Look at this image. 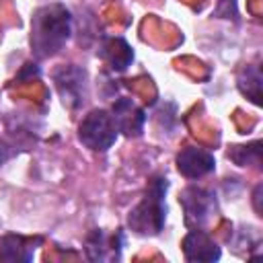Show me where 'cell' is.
<instances>
[{"instance_id": "6da1fadb", "label": "cell", "mask_w": 263, "mask_h": 263, "mask_svg": "<svg viewBox=\"0 0 263 263\" xmlns=\"http://www.w3.org/2000/svg\"><path fill=\"white\" fill-rule=\"evenodd\" d=\"M72 33V14L64 4H45L31 18V49L35 58L55 55Z\"/></svg>"}, {"instance_id": "7a4b0ae2", "label": "cell", "mask_w": 263, "mask_h": 263, "mask_svg": "<svg viewBox=\"0 0 263 263\" xmlns=\"http://www.w3.org/2000/svg\"><path fill=\"white\" fill-rule=\"evenodd\" d=\"M168 183L162 177H154L144 193V199L129 212L127 224L134 232L138 234H158L164 228V218H166V195Z\"/></svg>"}, {"instance_id": "3957f363", "label": "cell", "mask_w": 263, "mask_h": 263, "mask_svg": "<svg viewBox=\"0 0 263 263\" xmlns=\"http://www.w3.org/2000/svg\"><path fill=\"white\" fill-rule=\"evenodd\" d=\"M78 138L86 148H90L95 152L109 150L117 138V125L113 121V115L105 109H92L80 121Z\"/></svg>"}, {"instance_id": "277c9868", "label": "cell", "mask_w": 263, "mask_h": 263, "mask_svg": "<svg viewBox=\"0 0 263 263\" xmlns=\"http://www.w3.org/2000/svg\"><path fill=\"white\" fill-rule=\"evenodd\" d=\"M53 84L62 99V103L70 109H78L84 105L88 95V80L86 72L78 66H60L53 72Z\"/></svg>"}, {"instance_id": "5b68a950", "label": "cell", "mask_w": 263, "mask_h": 263, "mask_svg": "<svg viewBox=\"0 0 263 263\" xmlns=\"http://www.w3.org/2000/svg\"><path fill=\"white\" fill-rule=\"evenodd\" d=\"M185 214H187V222L189 224H195L197 228L201 224H205L212 214L216 212V201H214V195L208 193L205 189H199V187H187L181 197H179Z\"/></svg>"}, {"instance_id": "8992f818", "label": "cell", "mask_w": 263, "mask_h": 263, "mask_svg": "<svg viewBox=\"0 0 263 263\" xmlns=\"http://www.w3.org/2000/svg\"><path fill=\"white\" fill-rule=\"evenodd\" d=\"M111 115H113V121L117 125V132L125 134L127 138L142 134L144 123H146V113L132 99H127V97L117 99L111 107Z\"/></svg>"}, {"instance_id": "52a82bcc", "label": "cell", "mask_w": 263, "mask_h": 263, "mask_svg": "<svg viewBox=\"0 0 263 263\" xmlns=\"http://www.w3.org/2000/svg\"><path fill=\"white\" fill-rule=\"evenodd\" d=\"M214 166H216L214 154L208 152V150H203V148L187 146L177 156V168L187 179H199V177L212 173Z\"/></svg>"}, {"instance_id": "ba28073f", "label": "cell", "mask_w": 263, "mask_h": 263, "mask_svg": "<svg viewBox=\"0 0 263 263\" xmlns=\"http://www.w3.org/2000/svg\"><path fill=\"white\" fill-rule=\"evenodd\" d=\"M183 253L187 261L212 263L220 259V247L199 228L189 230V234L183 238Z\"/></svg>"}, {"instance_id": "9c48e42d", "label": "cell", "mask_w": 263, "mask_h": 263, "mask_svg": "<svg viewBox=\"0 0 263 263\" xmlns=\"http://www.w3.org/2000/svg\"><path fill=\"white\" fill-rule=\"evenodd\" d=\"M99 55L113 72H123L134 62V51L129 43L121 37H105L101 41Z\"/></svg>"}, {"instance_id": "30bf717a", "label": "cell", "mask_w": 263, "mask_h": 263, "mask_svg": "<svg viewBox=\"0 0 263 263\" xmlns=\"http://www.w3.org/2000/svg\"><path fill=\"white\" fill-rule=\"evenodd\" d=\"M121 242H123V236L119 232L113 234V236H105L101 230H95L86 238V255L92 261H113V259H119Z\"/></svg>"}, {"instance_id": "8fae6325", "label": "cell", "mask_w": 263, "mask_h": 263, "mask_svg": "<svg viewBox=\"0 0 263 263\" xmlns=\"http://www.w3.org/2000/svg\"><path fill=\"white\" fill-rule=\"evenodd\" d=\"M39 238H25L18 234H6L0 240V259L2 261H31L35 255V245H39Z\"/></svg>"}, {"instance_id": "7c38bea8", "label": "cell", "mask_w": 263, "mask_h": 263, "mask_svg": "<svg viewBox=\"0 0 263 263\" xmlns=\"http://www.w3.org/2000/svg\"><path fill=\"white\" fill-rule=\"evenodd\" d=\"M261 70L257 66H247L240 76H238V88L242 95H247V99H251L255 105H261Z\"/></svg>"}, {"instance_id": "4fadbf2b", "label": "cell", "mask_w": 263, "mask_h": 263, "mask_svg": "<svg viewBox=\"0 0 263 263\" xmlns=\"http://www.w3.org/2000/svg\"><path fill=\"white\" fill-rule=\"evenodd\" d=\"M261 142H253L247 146H232L228 152V158L234 160L238 166H247V164H259L261 162Z\"/></svg>"}, {"instance_id": "5bb4252c", "label": "cell", "mask_w": 263, "mask_h": 263, "mask_svg": "<svg viewBox=\"0 0 263 263\" xmlns=\"http://www.w3.org/2000/svg\"><path fill=\"white\" fill-rule=\"evenodd\" d=\"M10 154H12V148H10L4 140H0V166L10 158Z\"/></svg>"}, {"instance_id": "9a60e30c", "label": "cell", "mask_w": 263, "mask_h": 263, "mask_svg": "<svg viewBox=\"0 0 263 263\" xmlns=\"http://www.w3.org/2000/svg\"><path fill=\"white\" fill-rule=\"evenodd\" d=\"M29 78V76H37V66H33V64H27L25 66V72H21L18 74V80H23V78Z\"/></svg>"}, {"instance_id": "2e32d148", "label": "cell", "mask_w": 263, "mask_h": 263, "mask_svg": "<svg viewBox=\"0 0 263 263\" xmlns=\"http://www.w3.org/2000/svg\"><path fill=\"white\" fill-rule=\"evenodd\" d=\"M261 189H263V187H261V185H257L255 195H253V197H255V210H257V214H261V203H259V201H261Z\"/></svg>"}]
</instances>
